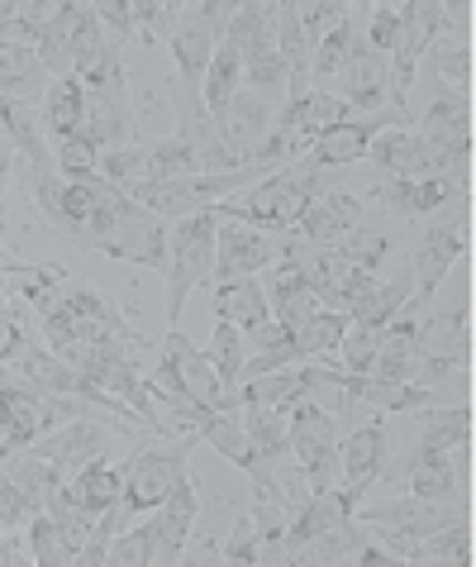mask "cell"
<instances>
[{
    "label": "cell",
    "mask_w": 476,
    "mask_h": 567,
    "mask_svg": "<svg viewBox=\"0 0 476 567\" xmlns=\"http://www.w3.org/2000/svg\"><path fill=\"white\" fill-rule=\"evenodd\" d=\"M29 554H34L39 567H72L76 563L68 539H62V529H58V519L48 511L29 515Z\"/></svg>",
    "instance_id": "cell-39"
},
{
    "label": "cell",
    "mask_w": 476,
    "mask_h": 567,
    "mask_svg": "<svg viewBox=\"0 0 476 567\" xmlns=\"http://www.w3.org/2000/svg\"><path fill=\"white\" fill-rule=\"evenodd\" d=\"M424 58H428V68H434L453 91H467L472 86V49H467V43H457V34H448L438 49L428 43Z\"/></svg>",
    "instance_id": "cell-40"
},
{
    "label": "cell",
    "mask_w": 476,
    "mask_h": 567,
    "mask_svg": "<svg viewBox=\"0 0 476 567\" xmlns=\"http://www.w3.org/2000/svg\"><path fill=\"white\" fill-rule=\"evenodd\" d=\"M244 91H252V96H262L267 105L277 110L281 91H291V68L281 62L277 49H258L244 58Z\"/></svg>",
    "instance_id": "cell-34"
},
{
    "label": "cell",
    "mask_w": 476,
    "mask_h": 567,
    "mask_svg": "<svg viewBox=\"0 0 476 567\" xmlns=\"http://www.w3.org/2000/svg\"><path fill=\"white\" fill-rule=\"evenodd\" d=\"M200 515V496H196V482H190V472L172 486V496L157 506L148 539H153V563H182L186 558V539H190V525H196Z\"/></svg>",
    "instance_id": "cell-12"
},
{
    "label": "cell",
    "mask_w": 476,
    "mask_h": 567,
    "mask_svg": "<svg viewBox=\"0 0 476 567\" xmlns=\"http://www.w3.org/2000/svg\"><path fill=\"white\" fill-rule=\"evenodd\" d=\"M53 163H58V172L68 182H82V177H91V172H101V148H95L91 138L72 134V138H58Z\"/></svg>",
    "instance_id": "cell-44"
},
{
    "label": "cell",
    "mask_w": 476,
    "mask_h": 567,
    "mask_svg": "<svg viewBox=\"0 0 476 567\" xmlns=\"http://www.w3.org/2000/svg\"><path fill=\"white\" fill-rule=\"evenodd\" d=\"M376 349H381V329H372V324H353V320H348L343 339H339V349H333V353H343L339 372H358V377H362V372H372Z\"/></svg>",
    "instance_id": "cell-41"
},
{
    "label": "cell",
    "mask_w": 476,
    "mask_h": 567,
    "mask_svg": "<svg viewBox=\"0 0 476 567\" xmlns=\"http://www.w3.org/2000/svg\"><path fill=\"white\" fill-rule=\"evenodd\" d=\"M215 229L219 210H196L177 219V229H167V324H182V306L190 287L210 281L215 272Z\"/></svg>",
    "instance_id": "cell-2"
},
{
    "label": "cell",
    "mask_w": 476,
    "mask_h": 567,
    "mask_svg": "<svg viewBox=\"0 0 476 567\" xmlns=\"http://www.w3.org/2000/svg\"><path fill=\"white\" fill-rule=\"evenodd\" d=\"M238 86H244V49H234L229 39H219L210 68H205V76H200V101H205V110H210V120L225 115V105L234 101Z\"/></svg>",
    "instance_id": "cell-24"
},
{
    "label": "cell",
    "mask_w": 476,
    "mask_h": 567,
    "mask_svg": "<svg viewBox=\"0 0 476 567\" xmlns=\"http://www.w3.org/2000/svg\"><path fill=\"white\" fill-rule=\"evenodd\" d=\"M339 396L343 405H376V411L405 415V411H424V401H434L424 386L415 382H391V377H372V372H339Z\"/></svg>",
    "instance_id": "cell-16"
},
{
    "label": "cell",
    "mask_w": 476,
    "mask_h": 567,
    "mask_svg": "<svg viewBox=\"0 0 476 567\" xmlns=\"http://www.w3.org/2000/svg\"><path fill=\"white\" fill-rule=\"evenodd\" d=\"M395 39H401V6H372V20H368V49L376 53H391Z\"/></svg>",
    "instance_id": "cell-48"
},
{
    "label": "cell",
    "mask_w": 476,
    "mask_h": 567,
    "mask_svg": "<svg viewBox=\"0 0 476 567\" xmlns=\"http://www.w3.org/2000/svg\"><path fill=\"white\" fill-rule=\"evenodd\" d=\"M34 515V506H29V496L14 486L10 472H0V529H14L24 525V519Z\"/></svg>",
    "instance_id": "cell-50"
},
{
    "label": "cell",
    "mask_w": 476,
    "mask_h": 567,
    "mask_svg": "<svg viewBox=\"0 0 476 567\" xmlns=\"http://www.w3.org/2000/svg\"><path fill=\"white\" fill-rule=\"evenodd\" d=\"M467 439H472V411H467V405H448V411H424L415 444L453 453L457 444H467Z\"/></svg>",
    "instance_id": "cell-36"
},
{
    "label": "cell",
    "mask_w": 476,
    "mask_h": 567,
    "mask_svg": "<svg viewBox=\"0 0 476 567\" xmlns=\"http://www.w3.org/2000/svg\"><path fill=\"white\" fill-rule=\"evenodd\" d=\"M343 101L348 110H362V115L386 110V53L368 49L362 39H353V53H348L343 68Z\"/></svg>",
    "instance_id": "cell-18"
},
{
    "label": "cell",
    "mask_w": 476,
    "mask_h": 567,
    "mask_svg": "<svg viewBox=\"0 0 476 567\" xmlns=\"http://www.w3.org/2000/svg\"><path fill=\"white\" fill-rule=\"evenodd\" d=\"M101 177L124 196H134L138 186H153V153H148V144L105 148L101 153Z\"/></svg>",
    "instance_id": "cell-29"
},
{
    "label": "cell",
    "mask_w": 476,
    "mask_h": 567,
    "mask_svg": "<svg viewBox=\"0 0 476 567\" xmlns=\"http://www.w3.org/2000/svg\"><path fill=\"white\" fill-rule=\"evenodd\" d=\"M353 515V501H348L339 486H324V492H310L300 506L291 511V525H286V558L296 554L306 539H314V534H324L329 525H339V519Z\"/></svg>",
    "instance_id": "cell-20"
},
{
    "label": "cell",
    "mask_w": 476,
    "mask_h": 567,
    "mask_svg": "<svg viewBox=\"0 0 476 567\" xmlns=\"http://www.w3.org/2000/svg\"><path fill=\"white\" fill-rule=\"evenodd\" d=\"M348 14H353V6H343V0H300V24H306V39H310V49L320 43L333 24H343Z\"/></svg>",
    "instance_id": "cell-46"
},
{
    "label": "cell",
    "mask_w": 476,
    "mask_h": 567,
    "mask_svg": "<svg viewBox=\"0 0 476 567\" xmlns=\"http://www.w3.org/2000/svg\"><path fill=\"white\" fill-rule=\"evenodd\" d=\"M62 281H68V267H58V262H10L6 258V287L14 301H24L29 310H39L48 296H53Z\"/></svg>",
    "instance_id": "cell-28"
},
{
    "label": "cell",
    "mask_w": 476,
    "mask_h": 567,
    "mask_svg": "<svg viewBox=\"0 0 476 567\" xmlns=\"http://www.w3.org/2000/svg\"><path fill=\"white\" fill-rule=\"evenodd\" d=\"M353 515L362 519V525L376 529V539L386 544L395 558L410 563L420 534L448 525V519H457V515H467V506H463L457 496H443V501H424V496L395 501V496H381V501H372V506H358Z\"/></svg>",
    "instance_id": "cell-3"
},
{
    "label": "cell",
    "mask_w": 476,
    "mask_h": 567,
    "mask_svg": "<svg viewBox=\"0 0 476 567\" xmlns=\"http://www.w3.org/2000/svg\"><path fill=\"white\" fill-rule=\"evenodd\" d=\"M324 192H329V172L291 163V167H281L277 177L252 186V196L225 200V206H215V210L225 219H244L252 229H267V234H291L300 225V215H306Z\"/></svg>",
    "instance_id": "cell-1"
},
{
    "label": "cell",
    "mask_w": 476,
    "mask_h": 567,
    "mask_svg": "<svg viewBox=\"0 0 476 567\" xmlns=\"http://www.w3.org/2000/svg\"><path fill=\"white\" fill-rule=\"evenodd\" d=\"M163 353L177 362V377H182L186 396L196 401V405H205V411H219V415H234V411H238V391H229L225 382H219L210 353H200L196 343L182 334V329H172V334H167Z\"/></svg>",
    "instance_id": "cell-11"
},
{
    "label": "cell",
    "mask_w": 476,
    "mask_h": 567,
    "mask_svg": "<svg viewBox=\"0 0 476 567\" xmlns=\"http://www.w3.org/2000/svg\"><path fill=\"white\" fill-rule=\"evenodd\" d=\"M291 239V234H286ZM286 239L281 234H267V229H252L244 219H225L215 229V281H238V277H258L262 267H277L286 254Z\"/></svg>",
    "instance_id": "cell-6"
},
{
    "label": "cell",
    "mask_w": 476,
    "mask_h": 567,
    "mask_svg": "<svg viewBox=\"0 0 476 567\" xmlns=\"http://www.w3.org/2000/svg\"><path fill=\"white\" fill-rule=\"evenodd\" d=\"M6 472L14 477V486H20V492L29 496V506H34V511H43V501H48V492H53L58 482H68V477H62V472H58L53 463L39 458L34 449H20V458H14Z\"/></svg>",
    "instance_id": "cell-38"
},
{
    "label": "cell",
    "mask_w": 476,
    "mask_h": 567,
    "mask_svg": "<svg viewBox=\"0 0 476 567\" xmlns=\"http://www.w3.org/2000/svg\"><path fill=\"white\" fill-rule=\"evenodd\" d=\"M43 130L53 138H72L82 134V120H86V86L76 76H58L48 82V96H43Z\"/></svg>",
    "instance_id": "cell-26"
},
{
    "label": "cell",
    "mask_w": 476,
    "mask_h": 567,
    "mask_svg": "<svg viewBox=\"0 0 476 567\" xmlns=\"http://www.w3.org/2000/svg\"><path fill=\"white\" fill-rule=\"evenodd\" d=\"M215 315L225 324H234L238 334H252V329H262L267 320H272V310H267V296H262V281H252V277L219 281V287H215Z\"/></svg>",
    "instance_id": "cell-21"
},
{
    "label": "cell",
    "mask_w": 476,
    "mask_h": 567,
    "mask_svg": "<svg viewBox=\"0 0 476 567\" xmlns=\"http://www.w3.org/2000/svg\"><path fill=\"white\" fill-rule=\"evenodd\" d=\"M353 14H348L343 24H333L329 34L314 43V53H310V91H324L329 82H339L343 76V68H348V53H353Z\"/></svg>",
    "instance_id": "cell-31"
},
{
    "label": "cell",
    "mask_w": 476,
    "mask_h": 567,
    "mask_svg": "<svg viewBox=\"0 0 476 567\" xmlns=\"http://www.w3.org/2000/svg\"><path fill=\"white\" fill-rule=\"evenodd\" d=\"M358 229H362V200L343 196V192H324L306 215H300V225L291 234L310 248H339L343 239H353Z\"/></svg>",
    "instance_id": "cell-14"
},
{
    "label": "cell",
    "mask_w": 476,
    "mask_h": 567,
    "mask_svg": "<svg viewBox=\"0 0 476 567\" xmlns=\"http://www.w3.org/2000/svg\"><path fill=\"white\" fill-rule=\"evenodd\" d=\"M368 157L381 172H391V177H410V182H420V177H457L448 157H443L438 148H428L415 130H381L372 138Z\"/></svg>",
    "instance_id": "cell-10"
},
{
    "label": "cell",
    "mask_w": 476,
    "mask_h": 567,
    "mask_svg": "<svg viewBox=\"0 0 476 567\" xmlns=\"http://www.w3.org/2000/svg\"><path fill=\"white\" fill-rule=\"evenodd\" d=\"M95 20H101L105 39L115 43V49L130 34H138V29H134V6H124V0H101V6H95Z\"/></svg>",
    "instance_id": "cell-49"
},
{
    "label": "cell",
    "mask_w": 476,
    "mask_h": 567,
    "mask_svg": "<svg viewBox=\"0 0 476 567\" xmlns=\"http://www.w3.org/2000/svg\"><path fill=\"white\" fill-rule=\"evenodd\" d=\"M262 296H267V310H272V320L286 329V334H291L296 324H306L310 315L320 310L306 272H300V262H286V258L272 267V277L262 281Z\"/></svg>",
    "instance_id": "cell-19"
},
{
    "label": "cell",
    "mask_w": 476,
    "mask_h": 567,
    "mask_svg": "<svg viewBox=\"0 0 476 567\" xmlns=\"http://www.w3.org/2000/svg\"><path fill=\"white\" fill-rule=\"evenodd\" d=\"M153 153V182H182V177H200V163L182 138H163V144H148Z\"/></svg>",
    "instance_id": "cell-43"
},
{
    "label": "cell",
    "mask_w": 476,
    "mask_h": 567,
    "mask_svg": "<svg viewBox=\"0 0 476 567\" xmlns=\"http://www.w3.org/2000/svg\"><path fill=\"white\" fill-rule=\"evenodd\" d=\"M291 453L310 492H324V486L339 482V424H333L324 405L314 401L291 405Z\"/></svg>",
    "instance_id": "cell-4"
},
{
    "label": "cell",
    "mask_w": 476,
    "mask_h": 567,
    "mask_svg": "<svg viewBox=\"0 0 476 567\" xmlns=\"http://www.w3.org/2000/svg\"><path fill=\"white\" fill-rule=\"evenodd\" d=\"M424 353L434 358H448L463 368L467 362V315L453 310V315H424Z\"/></svg>",
    "instance_id": "cell-37"
},
{
    "label": "cell",
    "mask_w": 476,
    "mask_h": 567,
    "mask_svg": "<svg viewBox=\"0 0 476 567\" xmlns=\"http://www.w3.org/2000/svg\"><path fill=\"white\" fill-rule=\"evenodd\" d=\"M124 477H130V463H105V458H95V463H86L76 477H68V492H72V501L82 511H91V515H101V511H110L115 501L124 496Z\"/></svg>",
    "instance_id": "cell-23"
},
{
    "label": "cell",
    "mask_w": 476,
    "mask_h": 567,
    "mask_svg": "<svg viewBox=\"0 0 476 567\" xmlns=\"http://www.w3.org/2000/svg\"><path fill=\"white\" fill-rule=\"evenodd\" d=\"M110 439H115V430H110V424H95V420H86V415H76V420H68V424H58L53 434L34 439L29 449H34L39 458L53 463L62 477H76V472H82L86 463L105 458Z\"/></svg>",
    "instance_id": "cell-9"
},
{
    "label": "cell",
    "mask_w": 476,
    "mask_h": 567,
    "mask_svg": "<svg viewBox=\"0 0 476 567\" xmlns=\"http://www.w3.org/2000/svg\"><path fill=\"white\" fill-rule=\"evenodd\" d=\"M343 329H348V315L320 306L306 324H296V329H291V343H296V353H300V358H329L333 349H339Z\"/></svg>",
    "instance_id": "cell-35"
},
{
    "label": "cell",
    "mask_w": 476,
    "mask_h": 567,
    "mask_svg": "<svg viewBox=\"0 0 476 567\" xmlns=\"http://www.w3.org/2000/svg\"><path fill=\"white\" fill-rule=\"evenodd\" d=\"M225 563H258V534H252V519L244 515L229 534V548H225Z\"/></svg>",
    "instance_id": "cell-51"
},
{
    "label": "cell",
    "mask_w": 476,
    "mask_h": 567,
    "mask_svg": "<svg viewBox=\"0 0 476 567\" xmlns=\"http://www.w3.org/2000/svg\"><path fill=\"white\" fill-rule=\"evenodd\" d=\"M177 14L182 6H172V0H143V6H134V29L148 43H167L177 29Z\"/></svg>",
    "instance_id": "cell-45"
},
{
    "label": "cell",
    "mask_w": 476,
    "mask_h": 567,
    "mask_svg": "<svg viewBox=\"0 0 476 567\" xmlns=\"http://www.w3.org/2000/svg\"><path fill=\"white\" fill-rule=\"evenodd\" d=\"M105 563H115V567H153V539H148V529H130V534H120V539H110Z\"/></svg>",
    "instance_id": "cell-47"
},
{
    "label": "cell",
    "mask_w": 476,
    "mask_h": 567,
    "mask_svg": "<svg viewBox=\"0 0 476 567\" xmlns=\"http://www.w3.org/2000/svg\"><path fill=\"white\" fill-rule=\"evenodd\" d=\"M272 120L277 110L267 105L262 96H252V91L238 86L234 101L225 105V115H215V130H219V144L229 148V157L238 167L244 163H258V153L267 144V134H272Z\"/></svg>",
    "instance_id": "cell-8"
},
{
    "label": "cell",
    "mask_w": 476,
    "mask_h": 567,
    "mask_svg": "<svg viewBox=\"0 0 476 567\" xmlns=\"http://www.w3.org/2000/svg\"><path fill=\"white\" fill-rule=\"evenodd\" d=\"M0 96L34 105L48 96V72L34 49H14V43H0Z\"/></svg>",
    "instance_id": "cell-22"
},
{
    "label": "cell",
    "mask_w": 476,
    "mask_h": 567,
    "mask_svg": "<svg viewBox=\"0 0 476 567\" xmlns=\"http://www.w3.org/2000/svg\"><path fill=\"white\" fill-rule=\"evenodd\" d=\"M368 544L362 539V529L353 525V515L339 519V525H329L324 534H314L291 554V563H353V554Z\"/></svg>",
    "instance_id": "cell-30"
},
{
    "label": "cell",
    "mask_w": 476,
    "mask_h": 567,
    "mask_svg": "<svg viewBox=\"0 0 476 567\" xmlns=\"http://www.w3.org/2000/svg\"><path fill=\"white\" fill-rule=\"evenodd\" d=\"M196 449V439H172L167 449H138L130 458V477H124L120 506L130 515H148L172 496V486L186 477V458Z\"/></svg>",
    "instance_id": "cell-5"
},
{
    "label": "cell",
    "mask_w": 476,
    "mask_h": 567,
    "mask_svg": "<svg viewBox=\"0 0 476 567\" xmlns=\"http://www.w3.org/2000/svg\"><path fill=\"white\" fill-rule=\"evenodd\" d=\"M463 248H467V239H463V229L457 225H434L420 239V248H415V258H410V277L420 281V301H410L420 315H428V301H434V291H438V281L448 277V267L463 258Z\"/></svg>",
    "instance_id": "cell-15"
},
{
    "label": "cell",
    "mask_w": 476,
    "mask_h": 567,
    "mask_svg": "<svg viewBox=\"0 0 476 567\" xmlns=\"http://www.w3.org/2000/svg\"><path fill=\"white\" fill-rule=\"evenodd\" d=\"M410 291H415V277H410V267H405L401 277L376 281V287L362 296L353 310H348V320H353V324H372V329H386V320H395L401 306L410 301Z\"/></svg>",
    "instance_id": "cell-27"
},
{
    "label": "cell",
    "mask_w": 476,
    "mask_h": 567,
    "mask_svg": "<svg viewBox=\"0 0 476 567\" xmlns=\"http://www.w3.org/2000/svg\"><path fill=\"white\" fill-rule=\"evenodd\" d=\"M453 196H467V182H457V177H420V182L386 177V182L372 186L368 200L381 210H391V215H401V219H415V215H434L443 200H453Z\"/></svg>",
    "instance_id": "cell-13"
},
{
    "label": "cell",
    "mask_w": 476,
    "mask_h": 567,
    "mask_svg": "<svg viewBox=\"0 0 476 567\" xmlns=\"http://www.w3.org/2000/svg\"><path fill=\"white\" fill-rule=\"evenodd\" d=\"M244 358H248V349H244V334H238L234 324L219 320V324H215V339H210V362H215L219 382H225L229 391L238 386V372H244Z\"/></svg>",
    "instance_id": "cell-42"
},
{
    "label": "cell",
    "mask_w": 476,
    "mask_h": 567,
    "mask_svg": "<svg viewBox=\"0 0 476 567\" xmlns=\"http://www.w3.org/2000/svg\"><path fill=\"white\" fill-rule=\"evenodd\" d=\"M95 254L138 262V267H167V225L153 210H143L138 200H130V206L120 210L115 225H110V234L101 239Z\"/></svg>",
    "instance_id": "cell-7"
},
{
    "label": "cell",
    "mask_w": 476,
    "mask_h": 567,
    "mask_svg": "<svg viewBox=\"0 0 476 567\" xmlns=\"http://www.w3.org/2000/svg\"><path fill=\"white\" fill-rule=\"evenodd\" d=\"M244 430L262 463L291 453V405H244Z\"/></svg>",
    "instance_id": "cell-25"
},
{
    "label": "cell",
    "mask_w": 476,
    "mask_h": 567,
    "mask_svg": "<svg viewBox=\"0 0 476 567\" xmlns=\"http://www.w3.org/2000/svg\"><path fill=\"white\" fill-rule=\"evenodd\" d=\"M467 548H472V525H467V515H457V519H448V525L420 534L410 563H457V567H463Z\"/></svg>",
    "instance_id": "cell-33"
},
{
    "label": "cell",
    "mask_w": 476,
    "mask_h": 567,
    "mask_svg": "<svg viewBox=\"0 0 476 567\" xmlns=\"http://www.w3.org/2000/svg\"><path fill=\"white\" fill-rule=\"evenodd\" d=\"M200 439L210 444L219 458L225 463H234V467H244V472H252L262 458H258V449H252V439H248V430H244V420H234V415H210L205 420V430H200Z\"/></svg>",
    "instance_id": "cell-32"
},
{
    "label": "cell",
    "mask_w": 476,
    "mask_h": 567,
    "mask_svg": "<svg viewBox=\"0 0 476 567\" xmlns=\"http://www.w3.org/2000/svg\"><path fill=\"white\" fill-rule=\"evenodd\" d=\"M20 563H34V554H24L20 539L6 529V534H0V567H20Z\"/></svg>",
    "instance_id": "cell-52"
},
{
    "label": "cell",
    "mask_w": 476,
    "mask_h": 567,
    "mask_svg": "<svg viewBox=\"0 0 476 567\" xmlns=\"http://www.w3.org/2000/svg\"><path fill=\"white\" fill-rule=\"evenodd\" d=\"M381 467H386V434H381V424H358V430L343 439V496L353 501V511L362 506V496L372 492Z\"/></svg>",
    "instance_id": "cell-17"
}]
</instances>
